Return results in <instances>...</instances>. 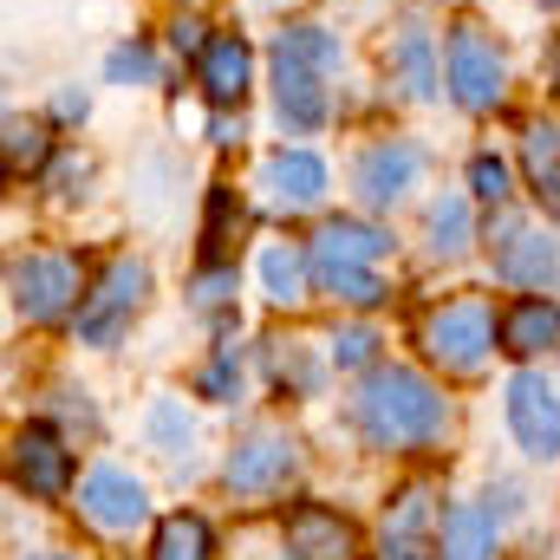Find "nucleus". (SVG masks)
Wrapping results in <instances>:
<instances>
[{"label": "nucleus", "mask_w": 560, "mask_h": 560, "mask_svg": "<svg viewBox=\"0 0 560 560\" xmlns=\"http://www.w3.org/2000/svg\"><path fill=\"white\" fill-rule=\"evenodd\" d=\"M352 423L365 430V443L411 456V450H436L443 443L450 405H443V392L423 372H411V365H372L359 378V392H352Z\"/></svg>", "instance_id": "obj_1"}, {"label": "nucleus", "mask_w": 560, "mask_h": 560, "mask_svg": "<svg viewBox=\"0 0 560 560\" xmlns=\"http://www.w3.org/2000/svg\"><path fill=\"white\" fill-rule=\"evenodd\" d=\"M339 66V39L313 20H293L280 26L275 39V112L287 131H319L332 118V98H326V72Z\"/></svg>", "instance_id": "obj_2"}, {"label": "nucleus", "mask_w": 560, "mask_h": 560, "mask_svg": "<svg viewBox=\"0 0 560 560\" xmlns=\"http://www.w3.org/2000/svg\"><path fill=\"white\" fill-rule=\"evenodd\" d=\"M418 346H423V359L443 365L450 378H476L482 359H489V346H495V313H489V300H476V293L443 300L436 313H423Z\"/></svg>", "instance_id": "obj_3"}, {"label": "nucleus", "mask_w": 560, "mask_h": 560, "mask_svg": "<svg viewBox=\"0 0 560 560\" xmlns=\"http://www.w3.org/2000/svg\"><path fill=\"white\" fill-rule=\"evenodd\" d=\"M443 79H450V98L463 112H495L509 92V59H502L495 33L476 20H456L443 33Z\"/></svg>", "instance_id": "obj_4"}, {"label": "nucleus", "mask_w": 560, "mask_h": 560, "mask_svg": "<svg viewBox=\"0 0 560 560\" xmlns=\"http://www.w3.org/2000/svg\"><path fill=\"white\" fill-rule=\"evenodd\" d=\"M143 287H150V275H143V261H131V255H118L105 275L92 280V293L79 300V339L85 346H112L125 326H131V313L143 306Z\"/></svg>", "instance_id": "obj_5"}, {"label": "nucleus", "mask_w": 560, "mask_h": 560, "mask_svg": "<svg viewBox=\"0 0 560 560\" xmlns=\"http://www.w3.org/2000/svg\"><path fill=\"white\" fill-rule=\"evenodd\" d=\"M7 463H13V489H26L33 502H59L72 489V450L52 423H20Z\"/></svg>", "instance_id": "obj_6"}, {"label": "nucleus", "mask_w": 560, "mask_h": 560, "mask_svg": "<svg viewBox=\"0 0 560 560\" xmlns=\"http://www.w3.org/2000/svg\"><path fill=\"white\" fill-rule=\"evenodd\" d=\"M7 293H13L20 319L46 326V319H59L79 300V261H66V255H26V261L7 268Z\"/></svg>", "instance_id": "obj_7"}, {"label": "nucleus", "mask_w": 560, "mask_h": 560, "mask_svg": "<svg viewBox=\"0 0 560 560\" xmlns=\"http://www.w3.org/2000/svg\"><path fill=\"white\" fill-rule=\"evenodd\" d=\"M293 469H300V443L280 436V430H255L248 443L229 450L222 482H229V495H275V489L293 482Z\"/></svg>", "instance_id": "obj_8"}, {"label": "nucleus", "mask_w": 560, "mask_h": 560, "mask_svg": "<svg viewBox=\"0 0 560 560\" xmlns=\"http://www.w3.org/2000/svg\"><path fill=\"white\" fill-rule=\"evenodd\" d=\"M502 398H509V430H515V443H522L535 463H555L560 456V392L541 372H515Z\"/></svg>", "instance_id": "obj_9"}, {"label": "nucleus", "mask_w": 560, "mask_h": 560, "mask_svg": "<svg viewBox=\"0 0 560 560\" xmlns=\"http://www.w3.org/2000/svg\"><path fill=\"white\" fill-rule=\"evenodd\" d=\"M423 176V150L405 138H385L372 143V150H359V163H352V189H359V202L365 209H392V202H405L411 189H418Z\"/></svg>", "instance_id": "obj_10"}, {"label": "nucleus", "mask_w": 560, "mask_h": 560, "mask_svg": "<svg viewBox=\"0 0 560 560\" xmlns=\"http://www.w3.org/2000/svg\"><path fill=\"white\" fill-rule=\"evenodd\" d=\"M79 515L98 528V535H131L150 522V495H143L138 476H125V469H92L85 482H79Z\"/></svg>", "instance_id": "obj_11"}, {"label": "nucleus", "mask_w": 560, "mask_h": 560, "mask_svg": "<svg viewBox=\"0 0 560 560\" xmlns=\"http://www.w3.org/2000/svg\"><path fill=\"white\" fill-rule=\"evenodd\" d=\"M261 189H268L275 209L306 215V209L326 202V163H319L313 150H275V156L261 163Z\"/></svg>", "instance_id": "obj_12"}, {"label": "nucleus", "mask_w": 560, "mask_h": 560, "mask_svg": "<svg viewBox=\"0 0 560 560\" xmlns=\"http://www.w3.org/2000/svg\"><path fill=\"white\" fill-rule=\"evenodd\" d=\"M495 280L535 287V293L560 287V242L541 235V229H509V235L495 242Z\"/></svg>", "instance_id": "obj_13"}, {"label": "nucleus", "mask_w": 560, "mask_h": 560, "mask_svg": "<svg viewBox=\"0 0 560 560\" xmlns=\"http://www.w3.org/2000/svg\"><path fill=\"white\" fill-rule=\"evenodd\" d=\"M248 79H255V52H248V39H242V33H215L209 52L196 59V85H202V98H209L215 112H229V105L248 98Z\"/></svg>", "instance_id": "obj_14"}, {"label": "nucleus", "mask_w": 560, "mask_h": 560, "mask_svg": "<svg viewBox=\"0 0 560 560\" xmlns=\"http://www.w3.org/2000/svg\"><path fill=\"white\" fill-rule=\"evenodd\" d=\"M385 248H392L385 229H372L359 215H332V222H319V235H313L306 255H313V268H378Z\"/></svg>", "instance_id": "obj_15"}, {"label": "nucleus", "mask_w": 560, "mask_h": 560, "mask_svg": "<svg viewBox=\"0 0 560 560\" xmlns=\"http://www.w3.org/2000/svg\"><path fill=\"white\" fill-rule=\"evenodd\" d=\"M495 339H502L509 359H535V352H548V346H560V306L555 300H541V293L502 306V313H495Z\"/></svg>", "instance_id": "obj_16"}, {"label": "nucleus", "mask_w": 560, "mask_h": 560, "mask_svg": "<svg viewBox=\"0 0 560 560\" xmlns=\"http://www.w3.org/2000/svg\"><path fill=\"white\" fill-rule=\"evenodd\" d=\"M287 555L293 560H346L352 555V522L319 509V502H300L287 515Z\"/></svg>", "instance_id": "obj_17"}, {"label": "nucleus", "mask_w": 560, "mask_h": 560, "mask_svg": "<svg viewBox=\"0 0 560 560\" xmlns=\"http://www.w3.org/2000/svg\"><path fill=\"white\" fill-rule=\"evenodd\" d=\"M385 79L405 92V98H436V46H430V33L423 26H398V39L385 46Z\"/></svg>", "instance_id": "obj_18"}, {"label": "nucleus", "mask_w": 560, "mask_h": 560, "mask_svg": "<svg viewBox=\"0 0 560 560\" xmlns=\"http://www.w3.org/2000/svg\"><path fill=\"white\" fill-rule=\"evenodd\" d=\"M430 489H405L385 515V560H430Z\"/></svg>", "instance_id": "obj_19"}, {"label": "nucleus", "mask_w": 560, "mask_h": 560, "mask_svg": "<svg viewBox=\"0 0 560 560\" xmlns=\"http://www.w3.org/2000/svg\"><path fill=\"white\" fill-rule=\"evenodd\" d=\"M495 555V515L482 502H456L443 515V555L436 560H489Z\"/></svg>", "instance_id": "obj_20"}, {"label": "nucleus", "mask_w": 560, "mask_h": 560, "mask_svg": "<svg viewBox=\"0 0 560 560\" xmlns=\"http://www.w3.org/2000/svg\"><path fill=\"white\" fill-rule=\"evenodd\" d=\"M522 156H528V183H535V202L560 222V131L555 125H528L522 138Z\"/></svg>", "instance_id": "obj_21"}, {"label": "nucleus", "mask_w": 560, "mask_h": 560, "mask_svg": "<svg viewBox=\"0 0 560 560\" xmlns=\"http://www.w3.org/2000/svg\"><path fill=\"white\" fill-rule=\"evenodd\" d=\"M306 280H313V255L280 248V242L261 255V287H268L275 306H300V300H306Z\"/></svg>", "instance_id": "obj_22"}, {"label": "nucleus", "mask_w": 560, "mask_h": 560, "mask_svg": "<svg viewBox=\"0 0 560 560\" xmlns=\"http://www.w3.org/2000/svg\"><path fill=\"white\" fill-rule=\"evenodd\" d=\"M423 235H430V255H443V261L469 255V202L463 196H436L430 215H423Z\"/></svg>", "instance_id": "obj_23"}, {"label": "nucleus", "mask_w": 560, "mask_h": 560, "mask_svg": "<svg viewBox=\"0 0 560 560\" xmlns=\"http://www.w3.org/2000/svg\"><path fill=\"white\" fill-rule=\"evenodd\" d=\"M209 548H215V535H209L202 515H163L150 560H209Z\"/></svg>", "instance_id": "obj_24"}, {"label": "nucleus", "mask_w": 560, "mask_h": 560, "mask_svg": "<svg viewBox=\"0 0 560 560\" xmlns=\"http://www.w3.org/2000/svg\"><path fill=\"white\" fill-rule=\"evenodd\" d=\"M313 287L332 293V300H346V306H378L385 300L378 268H313Z\"/></svg>", "instance_id": "obj_25"}, {"label": "nucleus", "mask_w": 560, "mask_h": 560, "mask_svg": "<svg viewBox=\"0 0 560 560\" xmlns=\"http://www.w3.org/2000/svg\"><path fill=\"white\" fill-rule=\"evenodd\" d=\"M52 143H46V125L33 118H7V176H26V170H46Z\"/></svg>", "instance_id": "obj_26"}, {"label": "nucleus", "mask_w": 560, "mask_h": 560, "mask_svg": "<svg viewBox=\"0 0 560 560\" xmlns=\"http://www.w3.org/2000/svg\"><path fill=\"white\" fill-rule=\"evenodd\" d=\"M105 79H112V85H150V79H156V52H150L143 39H131V46H112Z\"/></svg>", "instance_id": "obj_27"}, {"label": "nucleus", "mask_w": 560, "mask_h": 560, "mask_svg": "<svg viewBox=\"0 0 560 560\" xmlns=\"http://www.w3.org/2000/svg\"><path fill=\"white\" fill-rule=\"evenodd\" d=\"M469 189L482 196V202H509V163L502 156H469Z\"/></svg>", "instance_id": "obj_28"}, {"label": "nucleus", "mask_w": 560, "mask_h": 560, "mask_svg": "<svg viewBox=\"0 0 560 560\" xmlns=\"http://www.w3.org/2000/svg\"><path fill=\"white\" fill-rule=\"evenodd\" d=\"M372 352H378V332L372 326H346V332H332V365H372Z\"/></svg>", "instance_id": "obj_29"}, {"label": "nucleus", "mask_w": 560, "mask_h": 560, "mask_svg": "<svg viewBox=\"0 0 560 560\" xmlns=\"http://www.w3.org/2000/svg\"><path fill=\"white\" fill-rule=\"evenodd\" d=\"M235 378H242V365H235V346H222V352H215V365H209V372H202V385H196V392H202V398H215V405H222V398H229V392H235Z\"/></svg>", "instance_id": "obj_30"}, {"label": "nucleus", "mask_w": 560, "mask_h": 560, "mask_svg": "<svg viewBox=\"0 0 560 560\" xmlns=\"http://www.w3.org/2000/svg\"><path fill=\"white\" fill-rule=\"evenodd\" d=\"M170 46H176L183 59H202V52H209V26H202L196 13H176V20H170Z\"/></svg>", "instance_id": "obj_31"}, {"label": "nucleus", "mask_w": 560, "mask_h": 560, "mask_svg": "<svg viewBox=\"0 0 560 560\" xmlns=\"http://www.w3.org/2000/svg\"><path fill=\"white\" fill-rule=\"evenodd\" d=\"M229 293H235V268H209V275L196 280V306H202V313H222Z\"/></svg>", "instance_id": "obj_32"}, {"label": "nucleus", "mask_w": 560, "mask_h": 560, "mask_svg": "<svg viewBox=\"0 0 560 560\" xmlns=\"http://www.w3.org/2000/svg\"><path fill=\"white\" fill-rule=\"evenodd\" d=\"M275 346H280V352H275V378H280V385L293 378V392H313V365L300 359V346H287V339H275Z\"/></svg>", "instance_id": "obj_33"}, {"label": "nucleus", "mask_w": 560, "mask_h": 560, "mask_svg": "<svg viewBox=\"0 0 560 560\" xmlns=\"http://www.w3.org/2000/svg\"><path fill=\"white\" fill-rule=\"evenodd\" d=\"M209 138H215V143H242V112H235V118H229V112H222V118H215V125H209Z\"/></svg>", "instance_id": "obj_34"}, {"label": "nucleus", "mask_w": 560, "mask_h": 560, "mask_svg": "<svg viewBox=\"0 0 560 560\" xmlns=\"http://www.w3.org/2000/svg\"><path fill=\"white\" fill-rule=\"evenodd\" d=\"M33 560H72V555H33Z\"/></svg>", "instance_id": "obj_35"}, {"label": "nucleus", "mask_w": 560, "mask_h": 560, "mask_svg": "<svg viewBox=\"0 0 560 560\" xmlns=\"http://www.w3.org/2000/svg\"><path fill=\"white\" fill-rule=\"evenodd\" d=\"M535 7H555V13H560V0H535Z\"/></svg>", "instance_id": "obj_36"}]
</instances>
